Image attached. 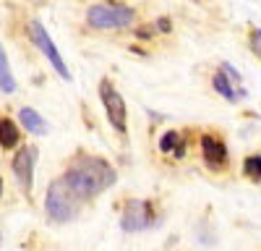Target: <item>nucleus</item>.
Masks as SVG:
<instances>
[{
    "label": "nucleus",
    "instance_id": "9",
    "mask_svg": "<svg viewBox=\"0 0 261 251\" xmlns=\"http://www.w3.org/2000/svg\"><path fill=\"white\" fill-rule=\"evenodd\" d=\"M18 120L24 123V129H27L29 134H34V136H45V134L50 131V123L42 118L37 110H32V108H21V110H18Z\"/></svg>",
    "mask_w": 261,
    "mask_h": 251
},
{
    "label": "nucleus",
    "instance_id": "5",
    "mask_svg": "<svg viewBox=\"0 0 261 251\" xmlns=\"http://www.w3.org/2000/svg\"><path fill=\"white\" fill-rule=\"evenodd\" d=\"M29 37H32L34 45L42 50V55H47V60L53 63V68L58 71V76L65 79V81H71V71H68V66L63 63V58H60V53H58V47H55L53 37L47 34V29L42 27L39 21H32V24H29Z\"/></svg>",
    "mask_w": 261,
    "mask_h": 251
},
{
    "label": "nucleus",
    "instance_id": "14",
    "mask_svg": "<svg viewBox=\"0 0 261 251\" xmlns=\"http://www.w3.org/2000/svg\"><path fill=\"white\" fill-rule=\"evenodd\" d=\"M243 173L253 181H261V155H251L243 162Z\"/></svg>",
    "mask_w": 261,
    "mask_h": 251
},
{
    "label": "nucleus",
    "instance_id": "13",
    "mask_svg": "<svg viewBox=\"0 0 261 251\" xmlns=\"http://www.w3.org/2000/svg\"><path fill=\"white\" fill-rule=\"evenodd\" d=\"M16 141H18L16 123L11 118H3V123H0V144H3V149H13Z\"/></svg>",
    "mask_w": 261,
    "mask_h": 251
},
{
    "label": "nucleus",
    "instance_id": "10",
    "mask_svg": "<svg viewBox=\"0 0 261 251\" xmlns=\"http://www.w3.org/2000/svg\"><path fill=\"white\" fill-rule=\"evenodd\" d=\"M212 81H214V89L220 92L225 99H235V97H241V92H235V81H232L222 68L214 73V79H212Z\"/></svg>",
    "mask_w": 261,
    "mask_h": 251
},
{
    "label": "nucleus",
    "instance_id": "1",
    "mask_svg": "<svg viewBox=\"0 0 261 251\" xmlns=\"http://www.w3.org/2000/svg\"><path fill=\"white\" fill-rule=\"evenodd\" d=\"M115 181H118V173L113 170V165L99 160V157H89V155L76 157L73 165L63 175V183L68 186V191L79 202L107 191Z\"/></svg>",
    "mask_w": 261,
    "mask_h": 251
},
{
    "label": "nucleus",
    "instance_id": "6",
    "mask_svg": "<svg viewBox=\"0 0 261 251\" xmlns=\"http://www.w3.org/2000/svg\"><path fill=\"white\" fill-rule=\"evenodd\" d=\"M34 165H37V146H21L13 155V175L21 186V191L29 194L34 186Z\"/></svg>",
    "mask_w": 261,
    "mask_h": 251
},
{
    "label": "nucleus",
    "instance_id": "2",
    "mask_svg": "<svg viewBox=\"0 0 261 251\" xmlns=\"http://www.w3.org/2000/svg\"><path fill=\"white\" fill-rule=\"evenodd\" d=\"M79 199L68 191V186L63 183V178H58L55 183H50L47 196H45V212L50 215V220L55 222H68L76 212H79Z\"/></svg>",
    "mask_w": 261,
    "mask_h": 251
},
{
    "label": "nucleus",
    "instance_id": "8",
    "mask_svg": "<svg viewBox=\"0 0 261 251\" xmlns=\"http://www.w3.org/2000/svg\"><path fill=\"white\" fill-rule=\"evenodd\" d=\"M201 152H204V160L206 165L212 167H222L225 160H227V146L220 141V139H214V136H201Z\"/></svg>",
    "mask_w": 261,
    "mask_h": 251
},
{
    "label": "nucleus",
    "instance_id": "11",
    "mask_svg": "<svg viewBox=\"0 0 261 251\" xmlns=\"http://www.w3.org/2000/svg\"><path fill=\"white\" fill-rule=\"evenodd\" d=\"M160 149L162 152H175L178 157L186 155V141L180 136V131H167L162 139H160Z\"/></svg>",
    "mask_w": 261,
    "mask_h": 251
},
{
    "label": "nucleus",
    "instance_id": "12",
    "mask_svg": "<svg viewBox=\"0 0 261 251\" xmlns=\"http://www.w3.org/2000/svg\"><path fill=\"white\" fill-rule=\"evenodd\" d=\"M0 89H3L6 94L16 92V79L11 73V63H8L6 50H0Z\"/></svg>",
    "mask_w": 261,
    "mask_h": 251
},
{
    "label": "nucleus",
    "instance_id": "4",
    "mask_svg": "<svg viewBox=\"0 0 261 251\" xmlns=\"http://www.w3.org/2000/svg\"><path fill=\"white\" fill-rule=\"evenodd\" d=\"M99 97H102V105H105V113H107V120H110V126H113L115 131L125 134V129H128V123H125L128 110H125V99L120 97V92H118L107 79H102V84H99Z\"/></svg>",
    "mask_w": 261,
    "mask_h": 251
},
{
    "label": "nucleus",
    "instance_id": "7",
    "mask_svg": "<svg viewBox=\"0 0 261 251\" xmlns=\"http://www.w3.org/2000/svg\"><path fill=\"white\" fill-rule=\"evenodd\" d=\"M149 225H151V204L141 199L125 202L123 217H120V228L125 233H139V230H146Z\"/></svg>",
    "mask_w": 261,
    "mask_h": 251
},
{
    "label": "nucleus",
    "instance_id": "3",
    "mask_svg": "<svg viewBox=\"0 0 261 251\" xmlns=\"http://www.w3.org/2000/svg\"><path fill=\"white\" fill-rule=\"evenodd\" d=\"M86 21L94 29H123L134 21V11L120 3H97L86 11Z\"/></svg>",
    "mask_w": 261,
    "mask_h": 251
},
{
    "label": "nucleus",
    "instance_id": "15",
    "mask_svg": "<svg viewBox=\"0 0 261 251\" xmlns=\"http://www.w3.org/2000/svg\"><path fill=\"white\" fill-rule=\"evenodd\" d=\"M160 29H162V32H170V27H167V18H160Z\"/></svg>",
    "mask_w": 261,
    "mask_h": 251
}]
</instances>
